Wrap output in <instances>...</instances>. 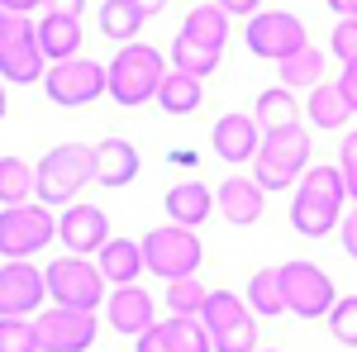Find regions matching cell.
Wrapping results in <instances>:
<instances>
[{
  "label": "cell",
  "instance_id": "obj_1",
  "mask_svg": "<svg viewBox=\"0 0 357 352\" xmlns=\"http://www.w3.org/2000/svg\"><path fill=\"white\" fill-rule=\"evenodd\" d=\"M91 181H96V143H57L33 167V200L48 210H67Z\"/></svg>",
  "mask_w": 357,
  "mask_h": 352
},
{
  "label": "cell",
  "instance_id": "obj_2",
  "mask_svg": "<svg viewBox=\"0 0 357 352\" xmlns=\"http://www.w3.org/2000/svg\"><path fill=\"white\" fill-rule=\"evenodd\" d=\"M343 205H348V186L338 167H310L296 186V205H291V229L305 238H324L333 224H343Z\"/></svg>",
  "mask_w": 357,
  "mask_h": 352
},
{
  "label": "cell",
  "instance_id": "obj_3",
  "mask_svg": "<svg viewBox=\"0 0 357 352\" xmlns=\"http://www.w3.org/2000/svg\"><path fill=\"white\" fill-rule=\"evenodd\" d=\"M167 72H172V67L162 62L158 48H148V43H124V48L110 57V67H105V77H110V100L124 105V109L143 105V100H158Z\"/></svg>",
  "mask_w": 357,
  "mask_h": 352
},
{
  "label": "cell",
  "instance_id": "obj_4",
  "mask_svg": "<svg viewBox=\"0 0 357 352\" xmlns=\"http://www.w3.org/2000/svg\"><path fill=\"white\" fill-rule=\"evenodd\" d=\"M310 134L305 129H286V134H267L257 158H252V181L262 190H286L296 186V176L310 171Z\"/></svg>",
  "mask_w": 357,
  "mask_h": 352
},
{
  "label": "cell",
  "instance_id": "obj_5",
  "mask_svg": "<svg viewBox=\"0 0 357 352\" xmlns=\"http://www.w3.org/2000/svg\"><path fill=\"white\" fill-rule=\"evenodd\" d=\"M48 77V57L38 48V24H29V15H0V82H43Z\"/></svg>",
  "mask_w": 357,
  "mask_h": 352
},
{
  "label": "cell",
  "instance_id": "obj_6",
  "mask_svg": "<svg viewBox=\"0 0 357 352\" xmlns=\"http://www.w3.org/2000/svg\"><path fill=\"white\" fill-rule=\"evenodd\" d=\"M200 324L210 333V348L215 352H257L252 309H248V300L234 296V291H210L205 309H200Z\"/></svg>",
  "mask_w": 357,
  "mask_h": 352
},
{
  "label": "cell",
  "instance_id": "obj_7",
  "mask_svg": "<svg viewBox=\"0 0 357 352\" xmlns=\"http://www.w3.org/2000/svg\"><path fill=\"white\" fill-rule=\"evenodd\" d=\"M138 247H143V267L153 271V276H162V281H186V276H195L200 257H205L195 229H181V224L148 229Z\"/></svg>",
  "mask_w": 357,
  "mask_h": 352
},
{
  "label": "cell",
  "instance_id": "obj_8",
  "mask_svg": "<svg viewBox=\"0 0 357 352\" xmlns=\"http://www.w3.org/2000/svg\"><path fill=\"white\" fill-rule=\"evenodd\" d=\"M57 238V215L48 205H10L0 210V257L5 262H29L33 252Z\"/></svg>",
  "mask_w": 357,
  "mask_h": 352
},
{
  "label": "cell",
  "instance_id": "obj_9",
  "mask_svg": "<svg viewBox=\"0 0 357 352\" xmlns=\"http://www.w3.org/2000/svg\"><path fill=\"white\" fill-rule=\"evenodd\" d=\"M43 281H48V300L62 305V309H86L96 314V305L105 300V276L91 257H57L43 267Z\"/></svg>",
  "mask_w": 357,
  "mask_h": 352
},
{
  "label": "cell",
  "instance_id": "obj_10",
  "mask_svg": "<svg viewBox=\"0 0 357 352\" xmlns=\"http://www.w3.org/2000/svg\"><path fill=\"white\" fill-rule=\"evenodd\" d=\"M281 291H286V314H301V319H329L333 309V281L324 267L314 262H281Z\"/></svg>",
  "mask_w": 357,
  "mask_h": 352
},
{
  "label": "cell",
  "instance_id": "obj_11",
  "mask_svg": "<svg viewBox=\"0 0 357 352\" xmlns=\"http://www.w3.org/2000/svg\"><path fill=\"white\" fill-rule=\"evenodd\" d=\"M243 43L257 57H272V62H286V57H296L301 48H310L305 20H296L291 10H257L243 29Z\"/></svg>",
  "mask_w": 357,
  "mask_h": 352
},
{
  "label": "cell",
  "instance_id": "obj_12",
  "mask_svg": "<svg viewBox=\"0 0 357 352\" xmlns=\"http://www.w3.org/2000/svg\"><path fill=\"white\" fill-rule=\"evenodd\" d=\"M43 91H48L53 105L77 109V105H91L96 95H105V91H110V77H105L100 62H91V57H72V62H53V67H48Z\"/></svg>",
  "mask_w": 357,
  "mask_h": 352
},
{
  "label": "cell",
  "instance_id": "obj_13",
  "mask_svg": "<svg viewBox=\"0 0 357 352\" xmlns=\"http://www.w3.org/2000/svg\"><path fill=\"white\" fill-rule=\"evenodd\" d=\"M33 328H38V352H86L96 343V314H86V309L53 305L33 319Z\"/></svg>",
  "mask_w": 357,
  "mask_h": 352
},
{
  "label": "cell",
  "instance_id": "obj_14",
  "mask_svg": "<svg viewBox=\"0 0 357 352\" xmlns=\"http://www.w3.org/2000/svg\"><path fill=\"white\" fill-rule=\"evenodd\" d=\"M48 300V281L33 262H5L0 267V319H29Z\"/></svg>",
  "mask_w": 357,
  "mask_h": 352
},
{
  "label": "cell",
  "instance_id": "obj_15",
  "mask_svg": "<svg viewBox=\"0 0 357 352\" xmlns=\"http://www.w3.org/2000/svg\"><path fill=\"white\" fill-rule=\"evenodd\" d=\"M57 238H62V247L72 257H91V252H100V247L110 243V219H105L100 205L77 200V205H67L57 215Z\"/></svg>",
  "mask_w": 357,
  "mask_h": 352
},
{
  "label": "cell",
  "instance_id": "obj_16",
  "mask_svg": "<svg viewBox=\"0 0 357 352\" xmlns=\"http://www.w3.org/2000/svg\"><path fill=\"white\" fill-rule=\"evenodd\" d=\"M105 319H110L114 333H124V338L138 343L148 328L158 324V305H153V296L143 286H114L110 305H105Z\"/></svg>",
  "mask_w": 357,
  "mask_h": 352
},
{
  "label": "cell",
  "instance_id": "obj_17",
  "mask_svg": "<svg viewBox=\"0 0 357 352\" xmlns=\"http://www.w3.org/2000/svg\"><path fill=\"white\" fill-rule=\"evenodd\" d=\"M262 129H257V119L252 114H220L215 119V129H210V148L220 153L229 167H243V162H252L257 158V148H262Z\"/></svg>",
  "mask_w": 357,
  "mask_h": 352
},
{
  "label": "cell",
  "instance_id": "obj_18",
  "mask_svg": "<svg viewBox=\"0 0 357 352\" xmlns=\"http://www.w3.org/2000/svg\"><path fill=\"white\" fill-rule=\"evenodd\" d=\"M262 205H267V190L257 186L252 176H229V181H220V195H215L220 219L248 229V224H257V219H262Z\"/></svg>",
  "mask_w": 357,
  "mask_h": 352
},
{
  "label": "cell",
  "instance_id": "obj_19",
  "mask_svg": "<svg viewBox=\"0 0 357 352\" xmlns=\"http://www.w3.org/2000/svg\"><path fill=\"white\" fill-rule=\"evenodd\" d=\"M167 224H181V229H200L205 219L215 215V190L205 181H176L162 200Z\"/></svg>",
  "mask_w": 357,
  "mask_h": 352
},
{
  "label": "cell",
  "instance_id": "obj_20",
  "mask_svg": "<svg viewBox=\"0 0 357 352\" xmlns=\"http://www.w3.org/2000/svg\"><path fill=\"white\" fill-rule=\"evenodd\" d=\"M138 167H143V158H138V148L129 143V138H100L96 143V181L100 186H129L138 176Z\"/></svg>",
  "mask_w": 357,
  "mask_h": 352
},
{
  "label": "cell",
  "instance_id": "obj_21",
  "mask_svg": "<svg viewBox=\"0 0 357 352\" xmlns=\"http://www.w3.org/2000/svg\"><path fill=\"white\" fill-rule=\"evenodd\" d=\"M96 267L105 276V286H134L138 271H143V247L134 238H110L96 252Z\"/></svg>",
  "mask_w": 357,
  "mask_h": 352
},
{
  "label": "cell",
  "instance_id": "obj_22",
  "mask_svg": "<svg viewBox=\"0 0 357 352\" xmlns=\"http://www.w3.org/2000/svg\"><path fill=\"white\" fill-rule=\"evenodd\" d=\"M38 48L48 57V67L82 57V20H53V15H43L38 20Z\"/></svg>",
  "mask_w": 357,
  "mask_h": 352
},
{
  "label": "cell",
  "instance_id": "obj_23",
  "mask_svg": "<svg viewBox=\"0 0 357 352\" xmlns=\"http://www.w3.org/2000/svg\"><path fill=\"white\" fill-rule=\"evenodd\" d=\"M257 129L262 138L267 134H286V129H301V114H296V95L286 91V86H272V91H262L257 95Z\"/></svg>",
  "mask_w": 357,
  "mask_h": 352
},
{
  "label": "cell",
  "instance_id": "obj_24",
  "mask_svg": "<svg viewBox=\"0 0 357 352\" xmlns=\"http://www.w3.org/2000/svg\"><path fill=\"white\" fill-rule=\"evenodd\" d=\"M181 38L224 53V43H229V15H224L220 5H195L191 15H186V24H181Z\"/></svg>",
  "mask_w": 357,
  "mask_h": 352
},
{
  "label": "cell",
  "instance_id": "obj_25",
  "mask_svg": "<svg viewBox=\"0 0 357 352\" xmlns=\"http://www.w3.org/2000/svg\"><path fill=\"white\" fill-rule=\"evenodd\" d=\"M248 309L262 314V319H276L286 314V291H281V267H257L252 281H248Z\"/></svg>",
  "mask_w": 357,
  "mask_h": 352
},
{
  "label": "cell",
  "instance_id": "obj_26",
  "mask_svg": "<svg viewBox=\"0 0 357 352\" xmlns=\"http://www.w3.org/2000/svg\"><path fill=\"white\" fill-rule=\"evenodd\" d=\"M310 119L319 124V129H343L348 119H353V105H348V95H343V86H314V95H310Z\"/></svg>",
  "mask_w": 357,
  "mask_h": 352
},
{
  "label": "cell",
  "instance_id": "obj_27",
  "mask_svg": "<svg viewBox=\"0 0 357 352\" xmlns=\"http://www.w3.org/2000/svg\"><path fill=\"white\" fill-rule=\"evenodd\" d=\"M200 100H205V91H200V82H195V77H186V72H167V77H162L158 105H162L167 114H195V109H200Z\"/></svg>",
  "mask_w": 357,
  "mask_h": 352
},
{
  "label": "cell",
  "instance_id": "obj_28",
  "mask_svg": "<svg viewBox=\"0 0 357 352\" xmlns=\"http://www.w3.org/2000/svg\"><path fill=\"white\" fill-rule=\"evenodd\" d=\"M0 205H33V167L24 158H0Z\"/></svg>",
  "mask_w": 357,
  "mask_h": 352
},
{
  "label": "cell",
  "instance_id": "obj_29",
  "mask_svg": "<svg viewBox=\"0 0 357 352\" xmlns=\"http://www.w3.org/2000/svg\"><path fill=\"white\" fill-rule=\"evenodd\" d=\"M220 57L215 48H200V43H191V38H172V72H186V77H195V82H205L215 67H220Z\"/></svg>",
  "mask_w": 357,
  "mask_h": 352
},
{
  "label": "cell",
  "instance_id": "obj_30",
  "mask_svg": "<svg viewBox=\"0 0 357 352\" xmlns=\"http://www.w3.org/2000/svg\"><path fill=\"white\" fill-rule=\"evenodd\" d=\"M276 67H281V86H286V91L319 86V77H324V53H319V48H301L296 57H286V62H276Z\"/></svg>",
  "mask_w": 357,
  "mask_h": 352
},
{
  "label": "cell",
  "instance_id": "obj_31",
  "mask_svg": "<svg viewBox=\"0 0 357 352\" xmlns=\"http://www.w3.org/2000/svg\"><path fill=\"white\" fill-rule=\"evenodd\" d=\"M138 29H143V15H138L129 0H105V5H100V33H105V38L134 43Z\"/></svg>",
  "mask_w": 357,
  "mask_h": 352
},
{
  "label": "cell",
  "instance_id": "obj_32",
  "mask_svg": "<svg viewBox=\"0 0 357 352\" xmlns=\"http://www.w3.org/2000/svg\"><path fill=\"white\" fill-rule=\"evenodd\" d=\"M205 300H210V291H205L195 276H186V281H167V309H172L176 319H200Z\"/></svg>",
  "mask_w": 357,
  "mask_h": 352
},
{
  "label": "cell",
  "instance_id": "obj_33",
  "mask_svg": "<svg viewBox=\"0 0 357 352\" xmlns=\"http://www.w3.org/2000/svg\"><path fill=\"white\" fill-rule=\"evenodd\" d=\"M162 333H167V343H172V352H215L200 319H176V314H172L162 324Z\"/></svg>",
  "mask_w": 357,
  "mask_h": 352
},
{
  "label": "cell",
  "instance_id": "obj_34",
  "mask_svg": "<svg viewBox=\"0 0 357 352\" xmlns=\"http://www.w3.org/2000/svg\"><path fill=\"white\" fill-rule=\"evenodd\" d=\"M329 333L343 343V348H357V296L333 300V309H329Z\"/></svg>",
  "mask_w": 357,
  "mask_h": 352
},
{
  "label": "cell",
  "instance_id": "obj_35",
  "mask_svg": "<svg viewBox=\"0 0 357 352\" xmlns=\"http://www.w3.org/2000/svg\"><path fill=\"white\" fill-rule=\"evenodd\" d=\"M0 352H38V328L29 319H0Z\"/></svg>",
  "mask_w": 357,
  "mask_h": 352
},
{
  "label": "cell",
  "instance_id": "obj_36",
  "mask_svg": "<svg viewBox=\"0 0 357 352\" xmlns=\"http://www.w3.org/2000/svg\"><path fill=\"white\" fill-rule=\"evenodd\" d=\"M333 57H343V67L357 62V20H338L333 24Z\"/></svg>",
  "mask_w": 357,
  "mask_h": 352
},
{
  "label": "cell",
  "instance_id": "obj_37",
  "mask_svg": "<svg viewBox=\"0 0 357 352\" xmlns=\"http://www.w3.org/2000/svg\"><path fill=\"white\" fill-rule=\"evenodd\" d=\"M86 0H43V15H53V20H82Z\"/></svg>",
  "mask_w": 357,
  "mask_h": 352
},
{
  "label": "cell",
  "instance_id": "obj_38",
  "mask_svg": "<svg viewBox=\"0 0 357 352\" xmlns=\"http://www.w3.org/2000/svg\"><path fill=\"white\" fill-rule=\"evenodd\" d=\"M134 352H172V343H167V333H162V324H153L143 338H138V348Z\"/></svg>",
  "mask_w": 357,
  "mask_h": 352
},
{
  "label": "cell",
  "instance_id": "obj_39",
  "mask_svg": "<svg viewBox=\"0 0 357 352\" xmlns=\"http://www.w3.org/2000/svg\"><path fill=\"white\" fill-rule=\"evenodd\" d=\"M338 171H357V129L343 134V148H338Z\"/></svg>",
  "mask_w": 357,
  "mask_h": 352
},
{
  "label": "cell",
  "instance_id": "obj_40",
  "mask_svg": "<svg viewBox=\"0 0 357 352\" xmlns=\"http://www.w3.org/2000/svg\"><path fill=\"white\" fill-rule=\"evenodd\" d=\"M338 234H343V247H348V257H357V210H348V215H343Z\"/></svg>",
  "mask_w": 357,
  "mask_h": 352
},
{
  "label": "cell",
  "instance_id": "obj_41",
  "mask_svg": "<svg viewBox=\"0 0 357 352\" xmlns=\"http://www.w3.org/2000/svg\"><path fill=\"white\" fill-rule=\"evenodd\" d=\"M338 86H343V95H348V105H353V114H357V62H348V67H343Z\"/></svg>",
  "mask_w": 357,
  "mask_h": 352
},
{
  "label": "cell",
  "instance_id": "obj_42",
  "mask_svg": "<svg viewBox=\"0 0 357 352\" xmlns=\"http://www.w3.org/2000/svg\"><path fill=\"white\" fill-rule=\"evenodd\" d=\"M215 5L234 20V15H257V5H262V0H215Z\"/></svg>",
  "mask_w": 357,
  "mask_h": 352
},
{
  "label": "cell",
  "instance_id": "obj_43",
  "mask_svg": "<svg viewBox=\"0 0 357 352\" xmlns=\"http://www.w3.org/2000/svg\"><path fill=\"white\" fill-rule=\"evenodd\" d=\"M5 15H29V10H43V0H0Z\"/></svg>",
  "mask_w": 357,
  "mask_h": 352
},
{
  "label": "cell",
  "instance_id": "obj_44",
  "mask_svg": "<svg viewBox=\"0 0 357 352\" xmlns=\"http://www.w3.org/2000/svg\"><path fill=\"white\" fill-rule=\"evenodd\" d=\"M129 5H134L143 20H153V15H162V5H167V0H129Z\"/></svg>",
  "mask_w": 357,
  "mask_h": 352
},
{
  "label": "cell",
  "instance_id": "obj_45",
  "mask_svg": "<svg viewBox=\"0 0 357 352\" xmlns=\"http://www.w3.org/2000/svg\"><path fill=\"white\" fill-rule=\"evenodd\" d=\"M333 15H343V20H357V0H329Z\"/></svg>",
  "mask_w": 357,
  "mask_h": 352
},
{
  "label": "cell",
  "instance_id": "obj_46",
  "mask_svg": "<svg viewBox=\"0 0 357 352\" xmlns=\"http://www.w3.org/2000/svg\"><path fill=\"white\" fill-rule=\"evenodd\" d=\"M0 119H5V82H0Z\"/></svg>",
  "mask_w": 357,
  "mask_h": 352
},
{
  "label": "cell",
  "instance_id": "obj_47",
  "mask_svg": "<svg viewBox=\"0 0 357 352\" xmlns=\"http://www.w3.org/2000/svg\"><path fill=\"white\" fill-rule=\"evenodd\" d=\"M0 15H5V10H0Z\"/></svg>",
  "mask_w": 357,
  "mask_h": 352
}]
</instances>
